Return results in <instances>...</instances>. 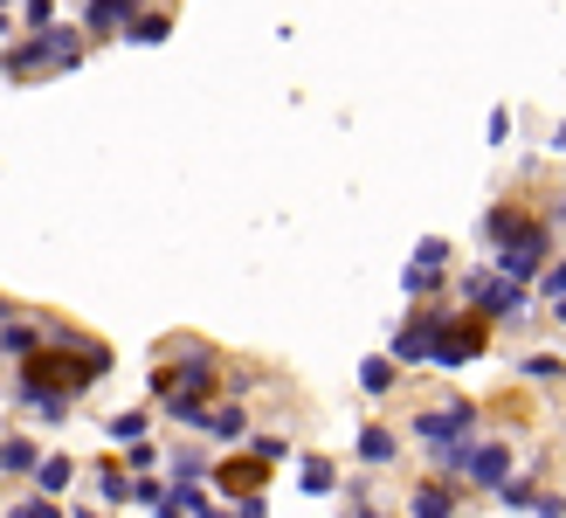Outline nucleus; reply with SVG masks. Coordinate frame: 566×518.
<instances>
[{"instance_id":"obj_1","label":"nucleus","mask_w":566,"mask_h":518,"mask_svg":"<svg viewBox=\"0 0 566 518\" xmlns=\"http://www.w3.org/2000/svg\"><path fill=\"white\" fill-rule=\"evenodd\" d=\"M484 242L497 249V270L525 283V277H539V270H546V242H553V228L532 215V208H518V200H504V208L484 215Z\"/></svg>"},{"instance_id":"obj_2","label":"nucleus","mask_w":566,"mask_h":518,"mask_svg":"<svg viewBox=\"0 0 566 518\" xmlns=\"http://www.w3.org/2000/svg\"><path fill=\"white\" fill-rule=\"evenodd\" d=\"M491 345L484 311H436V366H463Z\"/></svg>"},{"instance_id":"obj_3","label":"nucleus","mask_w":566,"mask_h":518,"mask_svg":"<svg viewBox=\"0 0 566 518\" xmlns=\"http://www.w3.org/2000/svg\"><path fill=\"white\" fill-rule=\"evenodd\" d=\"M76 55H83L76 35H49V28H42L35 42H21L14 55H0V70H8V76H42V70H70Z\"/></svg>"},{"instance_id":"obj_4","label":"nucleus","mask_w":566,"mask_h":518,"mask_svg":"<svg viewBox=\"0 0 566 518\" xmlns=\"http://www.w3.org/2000/svg\"><path fill=\"white\" fill-rule=\"evenodd\" d=\"M463 304L470 311H484V319H518V277H504V270H476L470 283H463Z\"/></svg>"},{"instance_id":"obj_5","label":"nucleus","mask_w":566,"mask_h":518,"mask_svg":"<svg viewBox=\"0 0 566 518\" xmlns=\"http://www.w3.org/2000/svg\"><path fill=\"white\" fill-rule=\"evenodd\" d=\"M270 470L276 464H263V456L256 449H249V456H221V464H214V484H221V498H263L270 491Z\"/></svg>"},{"instance_id":"obj_6","label":"nucleus","mask_w":566,"mask_h":518,"mask_svg":"<svg viewBox=\"0 0 566 518\" xmlns=\"http://www.w3.org/2000/svg\"><path fill=\"white\" fill-rule=\"evenodd\" d=\"M463 477L484 484V491H504V484H512V443H476L470 464H463Z\"/></svg>"},{"instance_id":"obj_7","label":"nucleus","mask_w":566,"mask_h":518,"mask_svg":"<svg viewBox=\"0 0 566 518\" xmlns=\"http://www.w3.org/2000/svg\"><path fill=\"white\" fill-rule=\"evenodd\" d=\"M442 270H449V242H436V236H429V242L415 249V263H408V277H401V283H408V298H429L436 283H442Z\"/></svg>"},{"instance_id":"obj_8","label":"nucleus","mask_w":566,"mask_h":518,"mask_svg":"<svg viewBox=\"0 0 566 518\" xmlns=\"http://www.w3.org/2000/svg\"><path fill=\"white\" fill-rule=\"evenodd\" d=\"M408 518H457V491H449V484H415Z\"/></svg>"},{"instance_id":"obj_9","label":"nucleus","mask_w":566,"mask_h":518,"mask_svg":"<svg viewBox=\"0 0 566 518\" xmlns=\"http://www.w3.org/2000/svg\"><path fill=\"white\" fill-rule=\"evenodd\" d=\"M0 470H8V477H28V470H42V449L28 443V436H8V443H0Z\"/></svg>"},{"instance_id":"obj_10","label":"nucleus","mask_w":566,"mask_h":518,"mask_svg":"<svg viewBox=\"0 0 566 518\" xmlns=\"http://www.w3.org/2000/svg\"><path fill=\"white\" fill-rule=\"evenodd\" d=\"M132 491H138V477H132V470L97 464V498H104V505H132Z\"/></svg>"},{"instance_id":"obj_11","label":"nucleus","mask_w":566,"mask_h":518,"mask_svg":"<svg viewBox=\"0 0 566 518\" xmlns=\"http://www.w3.org/2000/svg\"><path fill=\"white\" fill-rule=\"evenodd\" d=\"M394 381H401V360H380V353H374V360L359 366V387H366V394H394Z\"/></svg>"},{"instance_id":"obj_12","label":"nucleus","mask_w":566,"mask_h":518,"mask_svg":"<svg viewBox=\"0 0 566 518\" xmlns=\"http://www.w3.org/2000/svg\"><path fill=\"white\" fill-rule=\"evenodd\" d=\"M70 477H76V464H70V456H42V470H35L42 498H63V491H70Z\"/></svg>"},{"instance_id":"obj_13","label":"nucleus","mask_w":566,"mask_h":518,"mask_svg":"<svg viewBox=\"0 0 566 518\" xmlns=\"http://www.w3.org/2000/svg\"><path fill=\"white\" fill-rule=\"evenodd\" d=\"M297 484H304V498H325L332 484H338V470L325 464V456H304V470H297Z\"/></svg>"},{"instance_id":"obj_14","label":"nucleus","mask_w":566,"mask_h":518,"mask_svg":"<svg viewBox=\"0 0 566 518\" xmlns=\"http://www.w3.org/2000/svg\"><path fill=\"white\" fill-rule=\"evenodd\" d=\"M201 428H208V436H221V443H235V436H242V408H229V401H221V408L201 415Z\"/></svg>"},{"instance_id":"obj_15","label":"nucleus","mask_w":566,"mask_h":518,"mask_svg":"<svg viewBox=\"0 0 566 518\" xmlns=\"http://www.w3.org/2000/svg\"><path fill=\"white\" fill-rule=\"evenodd\" d=\"M394 449H401V443H394L387 428H366V436H359V464H394Z\"/></svg>"},{"instance_id":"obj_16","label":"nucleus","mask_w":566,"mask_h":518,"mask_svg":"<svg viewBox=\"0 0 566 518\" xmlns=\"http://www.w3.org/2000/svg\"><path fill=\"white\" fill-rule=\"evenodd\" d=\"M153 464H159L153 443H125V470H132V477H153Z\"/></svg>"},{"instance_id":"obj_17","label":"nucleus","mask_w":566,"mask_h":518,"mask_svg":"<svg viewBox=\"0 0 566 518\" xmlns=\"http://www.w3.org/2000/svg\"><path fill=\"white\" fill-rule=\"evenodd\" d=\"M8 518H70V511L55 505V498H21V505H14Z\"/></svg>"},{"instance_id":"obj_18","label":"nucleus","mask_w":566,"mask_h":518,"mask_svg":"<svg viewBox=\"0 0 566 518\" xmlns=\"http://www.w3.org/2000/svg\"><path fill=\"white\" fill-rule=\"evenodd\" d=\"M166 28H174V21H166V14H132V42H159Z\"/></svg>"},{"instance_id":"obj_19","label":"nucleus","mask_w":566,"mask_h":518,"mask_svg":"<svg viewBox=\"0 0 566 518\" xmlns=\"http://www.w3.org/2000/svg\"><path fill=\"white\" fill-rule=\"evenodd\" d=\"M525 373H532V381H559L566 360H559V353H532V360H525Z\"/></svg>"},{"instance_id":"obj_20","label":"nucleus","mask_w":566,"mask_h":518,"mask_svg":"<svg viewBox=\"0 0 566 518\" xmlns=\"http://www.w3.org/2000/svg\"><path fill=\"white\" fill-rule=\"evenodd\" d=\"M111 436H118V443H146V415H118V422H111Z\"/></svg>"},{"instance_id":"obj_21","label":"nucleus","mask_w":566,"mask_h":518,"mask_svg":"<svg viewBox=\"0 0 566 518\" xmlns=\"http://www.w3.org/2000/svg\"><path fill=\"white\" fill-rule=\"evenodd\" d=\"M532 511H539V518H566V498H553V491H539V498H532Z\"/></svg>"},{"instance_id":"obj_22","label":"nucleus","mask_w":566,"mask_h":518,"mask_svg":"<svg viewBox=\"0 0 566 518\" xmlns=\"http://www.w3.org/2000/svg\"><path fill=\"white\" fill-rule=\"evenodd\" d=\"M235 518H270V498H242V505H235Z\"/></svg>"},{"instance_id":"obj_23","label":"nucleus","mask_w":566,"mask_h":518,"mask_svg":"<svg viewBox=\"0 0 566 518\" xmlns=\"http://www.w3.org/2000/svg\"><path fill=\"white\" fill-rule=\"evenodd\" d=\"M353 518H380V511H374V505H366V498H353Z\"/></svg>"},{"instance_id":"obj_24","label":"nucleus","mask_w":566,"mask_h":518,"mask_svg":"<svg viewBox=\"0 0 566 518\" xmlns=\"http://www.w3.org/2000/svg\"><path fill=\"white\" fill-rule=\"evenodd\" d=\"M76 518H104V511H76Z\"/></svg>"}]
</instances>
